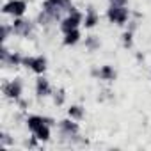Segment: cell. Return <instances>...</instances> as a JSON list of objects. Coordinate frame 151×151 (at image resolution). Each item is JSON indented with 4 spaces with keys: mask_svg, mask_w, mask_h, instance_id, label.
<instances>
[{
    "mask_svg": "<svg viewBox=\"0 0 151 151\" xmlns=\"http://www.w3.org/2000/svg\"><path fill=\"white\" fill-rule=\"evenodd\" d=\"M75 9L71 6V0H45L43 2V11L48 13L53 20H60L64 13H69Z\"/></svg>",
    "mask_w": 151,
    "mask_h": 151,
    "instance_id": "1",
    "label": "cell"
},
{
    "mask_svg": "<svg viewBox=\"0 0 151 151\" xmlns=\"http://www.w3.org/2000/svg\"><path fill=\"white\" fill-rule=\"evenodd\" d=\"M82 22H84V14L80 11H77V9H71L68 13V16L60 20V30L64 34H68V32H71L75 29H78Z\"/></svg>",
    "mask_w": 151,
    "mask_h": 151,
    "instance_id": "2",
    "label": "cell"
},
{
    "mask_svg": "<svg viewBox=\"0 0 151 151\" xmlns=\"http://www.w3.org/2000/svg\"><path fill=\"white\" fill-rule=\"evenodd\" d=\"M107 18L116 25H124L130 18V11L126 9V6H110V9L107 11Z\"/></svg>",
    "mask_w": 151,
    "mask_h": 151,
    "instance_id": "3",
    "label": "cell"
},
{
    "mask_svg": "<svg viewBox=\"0 0 151 151\" xmlns=\"http://www.w3.org/2000/svg\"><path fill=\"white\" fill-rule=\"evenodd\" d=\"M46 64H48L46 62V57H43V55H37V57H23V62H22V66L30 68L37 75H43L46 71Z\"/></svg>",
    "mask_w": 151,
    "mask_h": 151,
    "instance_id": "4",
    "label": "cell"
},
{
    "mask_svg": "<svg viewBox=\"0 0 151 151\" xmlns=\"http://www.w3.org/2000/svg\"><path fill=\"white\" fill-rule=\"evenodd\" d=\"M25 11H27V2H25V0H11V2H7L2 7V13L4 14H11L14 18L23 16Z\"/></svg>",
    "mask_w": 151,
    "mask_h": 151,
    "instance_id": "5",
    "label": "cell"
},
{
    "mask_svg": "<svg viewBox=\"0 0 151 151\" xmlns=\"http://www.w3.org/2000/svg\"><path fill=\"white\" fill-rule=\"evenodd\" d=\"M32 29H34L32 22L23 20L22 16L20 18H14V22H13V32L16 36H20V37H29L32 34Z\"/></svg>",
    "mask_w": 151,
    "mask_h": 151,
    "instance_id": "6",
    "label": "cell"
},
{
    "mask_svg": "<svg viewBox=\"0 0 151 151\" xmlns=\"http://www.w3.org/2000/svg\"><path fill=\"white\" fill-rule=\"evenodd\" d=\"M2 91H4V94H6L7 98H11V100H20V96H22V93H23V84H22L20 78H14V80L4 84Z\"/></svg>",
    "mask_w": 151,
    "mask_h": 151,
    "instance_id": "7",
    "label": "cell"
},
{
    "mask_svg": "<svg viewBox=\"0 0 151 151\" xmlns=\"http://www.w3.org/2000/svg\"><path fill=\"white\" fill-rule=\"evenodd\" d=\"M59 130H60V135L62 137H77L78 135V132H80V128H78V124L75 123V119H62V121H59Z\"/></svg>",
    "mask_w": 151,
    "mask_h": 151,
    "instance_id": "8",
    "label": "cell"
},
{
    "mask_svg": "<svg viewBox=\"0 0 151 151\" xmlns=\"http://www.w3.org/2000/svg\"><path fill=\"white\" fill-rule=\"evenodd\" d=\"M36 94H37L39 98H45V96H50V94H52V86H50V82H48L46 78L39 77V78L36 80Z\"/></svg>",
    "mask_w": 151,
    "mask_h": 151,
    "instance_id": "9",
    "label": "cell"
},
{
    "mask_svg": "<svg viewBox=\"0 0 151 151\" xmlns=\"http://www.w3.org/2000/svg\"><path fill=\"white\" fill-rule=\"evenodd\" d=\"M48 123V117H43V116H29L27 117V126H29V130L34 133L37 128H41L43 124H46Z\"/></svg>",
    "mask_w": 151,
    "mask_h": 151,
    "instance_id": "10",
    "label": "cell"
},
{
    "mask_svg": "<svg viewBox=\"0 0 151 151\" xmlns=\"http://www.w3.org/2000/svg\"><path fill=\"white\" fill-rule=\"evenodd\" d=\"M98 77H100V80L112 82V80H116V71H114L112 66H101L98 69Z\"/></svg>",
    "mask_w": 151,
    "mask_h": 151,
    "instance_id": "11",
    "label": "cell"
},
{
    "mask_svg": "<svg viewBox=\"0 0 151 151\" xmlns=\"http://www.w3.org/2000/svg\"><path fill=\"white\" fill-rule=\"evenodd\" d=\"M98 22H100L98 13H96L93 7H89V9H87V14H86V18H84V25H86V29H93V27H96Z\"/></svg>",
    "mask_w": 151,
    "mask_h": 151,
    "instance_id": "12",
    "label": "cell"
},
{
    "mask_svg": "<svg viewBox=\"0 0 151 151\" xmlns=\"http://www.w3.org/2000/svg\"><path fill=\"white\" fill-rule=\"evenodd\" d=\"M78 41H80V30L78 29H75V30L64 34V39H62V43L66 46H73V45H77Z\"/></svg>",
    "mask_w": 151,
    "mask_h": 151,
    "instance_id": "13",
    "label": "cell"
},
{
    "mask_svg": "<svg viewBox=\"0 0 151 151\" xmlns=\"http://www.w3.org/2000/svg\"><path fill=\"white\" fill-rule=\"evenodd\" d=\"M68 114H69V117H71V119L80 121V119H84L86 110H84V107H80V105H71V107L68 109Z\"/></svg>",
    "mask_w": 151,
    "mask_h": 151,
    "instance_id": "14",
    "label": "cell"
},
{
    "mask_svg": "<svg viewBox=\"0 0 151 151\" xmlns=\"http://www.w3.org/2000/svg\"><path fill=\"white\" fill-rule=\"evenodd\" d=\"M34 137H36L37 140H43V142H46V140L50 139V124L46 123V124H43L41 128H37V130L34 132Z\"/></svg>",
    "mask_w": 151,
    "mask_h": 151,
    "instance_id": "15",
    "label": "cell"
},
{
    "mask_svg": "<svg viewBox=\"0 0 151 151\" xmlns=\"http://www.w3.org/2000/svg\"><path fill=\"white\" fill-rule=\"evenodd\" d=\"M100 37L98 36H89V37H86V48L89 50V52H96L98 48H100Z\"/></svg>",
    "mask_w": 151,
    "mask_h": 151,
    "instance_id": "16",
    "label": "cell"
},
{
    "mask_svg": "<svg viewBox=\"0 0 151 151\" xmlns=\"http://www.w3.org/2000/svg\"><path fill=\"white\" fill-rule=\"evenodd\" d=\"M0 32H2V34H0V39H2V43H6V39L9 37V34L13 32V25L9 27V25H2V27H0Z\"/></svg>",
    "mask_w": 151,
    "mask_h": 151,
    "instance_id": "17",
    "label": "cell"
},
{
    "mask_svg": "<svg viewBox=\"0 0 151 151\" xmlns=\"http://www.w3.org/2000/svg\"><path fill=\"white\" fill-rule=\"evenodd\" d=\"M133 32L132 30H126L124 34H123V45H124V48H130L132 46V43H133Z\"/></svg>",
    "mask_w": 151,
    "mask_h": 151,
    "instance_id": "18",
    "label": "cell"
},
{
    "mask_svg": "<svg viewBox=\"0 0 151 151\" xmlns=\"http://www.w3.org/2000/svg\"><path fill=\"white\" fill-rule=\"evenodd\" d=\"M64 100H66V94H64V89H59L55 94H53V101H55V105H62L64 103Z\"/></svg>",
    "mask_w": 151,
    "mask_h": 151,
    "instance_id": "19",
    "label": "cell"
},
{
    "mask_svg": "<svg viewBox=\"0 0 151 151\" xmlns=\"http://www.w3.org/2000/svg\"><path fill=\"white\" fill-rule=\"evenodd\" d=\"M110 6H126L128 4V0H109Z\"/></svg>",
    "mask_w": 151,
    "mask_h": 151,
    "instance_id": "20",
    "label": "cell"
}]
</instances>
